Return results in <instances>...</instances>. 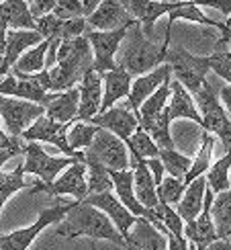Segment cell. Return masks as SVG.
Wrapping results in <instances>:
<instances>
[{
    "instance_id": "6da1fadb",
    "label": "cell",
    "mask_w": 231,
    "mask_h": 250,
    "mask_svg": "<svg viewBox=\"0 0 231 250\" xmlns=\"http://www.w3.org/2000/svg\"><path fill=\"white\" fill-rule=\"evenodd\" d=\"M172 41V29L166 27V35L162 43H154L145 37L143 29L139 23L129 27L127 37L121 43L119 49V66L125 68L131 76H145L166 64L168 49H170Z\"/></svg>"
},
{
    "instance_id": "7a4b0ae2",
    "label": "cell",
    "mask_w": 231,
    "mask_h": 250,
    "mask_svg": "<svg viewBox=\"0 0 231 250\" xmlns=\"http://www.w3.org/2000/svg\"><path fill=\"white\" fill-rule=\"evenodd\" d=\"M90 70H94V54L86 35L74 41H61L58 49V66L49 72L51 92H66L80 86Z\"/></svg>"
},
{
    "instance_id": "3957f363",
    "label": "cell",
    "mask_w": 231,
    "mask_h": 250,
    "mask_svg": "<svg viewBox=\"0 0 231 250\" xmlns=\"http://www.w3.org/2000/svg\"><path fill=\"white\" fill-rule=\"evenodd\" d=\"M58 236L61 238H80L86 236L90 240H109L117 246L129 250L125 238L119 234L115 224L109 220V215L92 207L88 203H78L61 224H58Z\"/></svg>"
},
{
    "instance_id": "277c9868",
    "label": "cell",
    "mask_w": 231,
    "mask_h": 250,
    "mask_svg": "<svg viewBox=\"0 0 231 250\" xmlns=\"http://www.w3.org/2000/svg\"><path fill=\"white\" fill-rule=\"evenodd\" d=\"M166 64L172 68L174 80H178L180 84L194 97L198 90L205 86V82L209 80V72H211V56H194L182 45H170L168 49Z\"/></svg>"
},
{
    "instance_id": "5b68a950",
    "label": "cell",
    "mask_w": 231,
    "mask_h": 250,
    "mask_svg": "<svg viewBox=\"0 0 231 250\" xmlns=\"http://www.w3.org/2000/svg\"><path fill=\"white\" fill-rule=\"evenodd\" d=\"M221 86L223 84H215V82L207 80L205 86L192 99L203 117V129L209 133H215L223 142L225 150H231V117H227V111L221 99H219Z\"/></svg>"
},
{
    "instance_id": "8992f818",
    "label": "cell",
    "mask_w": 231,
    "mask_h": 250,
    "mask_svg": "<svg viewBox=\"0 0 231 250\" xmlns=\"http://www.w3.org/2000/svg\"><path fill=\"white\" fill-rule=\"evenodd\" d=\"M80 201H64V203H56L43 209L37 220L27 226L20 228V230H15L10 234H0V250H27L31 244H33L35 238L45 230L51 224H61L68 217V213L74 209Z\"/></svg>"
},
{
    "instance_id": "52a82bcc",
    "label": "cell",
    "mask_w": 231,
    "mask_h": 250,
    "mask_svg": "<svg viewBox=\"0 0 231 250\" xmlns=\"http://www.w3.org/2000/svg\"><path fill=\"white\" fill-rule=\"evenodd\" d=\"M84 158L102 164L109 172H121V170H129L131 154H129L127 144L121 138L98 127V133L94 138L92 146L84 152Z\"/></svg>"
},
{
    "instance_id": "ba28073f",
    "label": "cell",
    "mask_w": 231,
    "mask_h": 250,
    "mask_svg": "<svg viewBox=\"0 0 231 250\" xmlns=\"http://www.w3.org/2000/svg\"><path fill=\"white\" fill-rule=\"evenodd\" d=\"M74 162H80V160L68 158V156H58L56 158V156H49L39 142H27L23 170H25V174L37 176L43 185H51Z\"/></svg>"
},
{
    "instance_id": "9c48e42d",
    "label": "cell",
    "mask_w": 231,
    "mask_h": 250,
    "mask_svg": "<svg viewBox=\"0 0 231 250\" xmlns=\"http://www.w3.org/2000/svg\"><path fill=\"white\" fill-rule=\"evenodd\" d=\"M43 115L45 107L0 95V119H2L4 129L10 138H23V133Z\"/></svg>"
},
{
    "instance_id": "30bf717a",
    "label": "cell",
    "mask_w": 231,
    "mask_h": 250,
    "mask_svg": "<svg viewBox=\"0 0 231 250\" xmlns=\"http://www.w3.org/2000/svg\"><path fill=\"white\" fill-rule=\"evenodd\" d=\"M33 193H47L49 197L70 195L76 201L88 199V168L84 162H74L68 170L61 172L51 185H43L39 179L33 181Z\"/></svg>"
},
{
    "instance_id": "8fae6325",
    "label": "cell",
    "mask_w": 231,
    "mask_h": 250,
    "mask_svg": "<svg viewBox=\"0 0 231 250\" xmlns=\"http://www.w3.org/2000/svg\"><path fill=\"white\" fill-rule=\"evenodd\" d=\"M74 123H58L54 119H49L47 115H43L23 133V140L25 142L51 144V146H56L59 152H64V156H68V158H76V160L84 162V152H74L68 144V131Z\"/></svg>"
},
{
    "instance_id": "7c38bea8",
    "label": "cell",
    "mask_w": 231,
    "mask_h": 250,
    "mask_svg": "<svg viewBox=\"0 0 231 250\" xmlns=\"http://www.w3.org/2000/svg\"><path fill=\"white\" fill-rule=\"evenodd\" d=\"M129 29H121V31H94L88 29L86 31V39L90 41L92 54H94V72L98 74H107V72L115 70V58H117L121 43L127 37Z\"/></svg>"
},
{
    "instance_id": "4fadbf2b",
    "label": "cell",
    "mask_w": 231,
    "mask_h": 250,
    "mask_svg": "<svg viewBox=\"0 0 231 250\" xmlns=\"http://www.w3.org/2000/svg\"><path fill=\"white\" fill-rule=\"evenodd\" d=\"M84 203H88V205L96 207V209H100V211L107 213L109 220L115 224V228H117L119 234L125 238V242H127L131 228L135 226V222H137L139 217H135V215L127 209V207H125V205L117 199V195H113V191L100 193V195H90ZM127 246H129V244H127Z\"/></svg>"
},
{
    "instance_id": "5bb4252c",
    "label": "cell",
    "mask_w": 231,
    "mask_h": 250,
    "mask_svg": "<svg viewBox=\"0 0 231 250\" xmlns=\"http://www.w3.org/2000/svg\"><path fill=\"white\" fill-rule=\"evenodd\" d=\"M213 201H215V193L207 189L205 207L201 215L196 217V222L184 224V236L191 240V244L196 246V250H207L213 242H217V230L213 222Z\"/></svg>"
},
{
    "instance_id": "9a60e30c",
    "label": "cell",
    "mask_w": 231,
    "mask_h": 250,
    "mask_svg": "<svg viewBox=\"0 0 231 250\" xmlns=\"http://www.w3.org/2000/svg\"><path fill=\"white\" fill-rule=\"evenodd\" d=\"M88 29L94 31H121L133 27L137 21L133 19V15L127 10L123 2H100L96 13L86 19Z\"/></svg>"
},
{
    "instance_id": "2e32d148",
    "label": "cell",
    "mask_w": 231,
    "mask_h": 250,
    "mask_svg": "<svg viewBox=\"0 0 231 250\" xmlns=\"http://www.w3.org/2000/svg\"><path fill=\"white\" fill-rule=\"evenodd\" d=\"M88 123L96 125L100 129H107L115 133L117 138H121L125 144H129L131 135L139 129V119L135 117V113L129 107H113L107 113H100Z\"/></svg>"
},
{
    "instance_id": "e0dca14e",
    "label": "cell",
    "mask_w": 231,
    "mask_h": 250,
    "mask_svg": "<svg viewBox=\"0 0 231 250\" xmlns=\"http://www.w3.org/2000/svg\"><path fill=\"white\" fill-rule=\"evenodd\" d=\"M43 35L39 31H8L6 35V54L0 66V80L6 78L13 72L15 64L23 58L29 49H33L37 45L43 43Z\"/></svg>"
},
{
    "instance_id": "ac0fdd59",
    "label": "cell",
    "mask_w": 231,
    "mask_h": 250,
    "mask_svg": "<svg viewBox=\"0 0 231 250\" xmlns=\"http://www.w3.org/2000/svg\"><path fill=\"white\" fill-rule=\"evenodd\" d=\"M80 109H78V121L88 123L100 113L102 107V97H104V86H102V76L98 72L90 70L84 80L80 82Z\"/></svg>"
},
{
    "instance_id": "d6986e66",
    "label": "cell",
    "mask_w": 231,
    "mask_h": 250,
    "mask_svg": "<svg viewBox=\"0 0 231 250\" xmlns=\"http://www.w3.org/2000/svg\"><path fill=\"white\" fill-rule=\"evenodd\" d=\"M170 76H172V68L168 64H164L160 68H155L154 72H150V74L135 78L133 86H131V95H129V109L133 113H137L139 107L154 95V92H157L164 84L170 82Z\"/></svg>"
},
{
    "instance_id": "ffe728a7",
    "label": "cell",
    "mask_w": 231,
    "mask_h": 250,
    "mask_svg": "<svg viewBox=\"0 0 231 250\" xmlns=\"http://www.w3.org/2000/svg\"><path fill=\"white\" fill-rule=\"evenodd\" d=\"M131 164H133V187H135V195H137L139 203L145 209L154 211L160 199H157V185L152 176V170L148 166V160L139 158L137 154H131Z\"/></svg>"
},
{
    "instance_id": "44dd1931",
    "label": "cell",
    "mask_w": 231,
    "mask_h": 250,
    "mask_svg": "<svg viewBox=\"0 0 231 250\" xmlns=\"http://www.w3.org/2000/svg\"><path fill=\"white\" fill-rule=\"evenodd\" d=\"M102 86H104V97H102V107L100 113H107L113 109L121 99H129L131 86H133V76L125 68L117 64V68L102 74ZM98 113V115H100Z\"/></svg>"
},
{
    "instance_id": "7402d4cb",
    "label": "cell",
    "mask_w": 231,
    "mask_h": 250,
    "mask_svg": "<svg viewBox=\"0 0 231 250\" xmlns=\"http://www.w3.org/2000/svg\"><path fill=\"white\" fill-rule=\"evenodd\" d=\"M127 6V10L133 15V19L141 25L145 37H150L154 33L155 21L162 15H170L178 8L180 2H152V0H133V2H123Z\"/></svg>"
},
{
    "instance_id": "603a6c76",
    "label": "cell",
    "mask_w": 231,
    "mask_h": 250,
    "mask_svg": "<svg viewBox=\"0 0 231 250\" xmlns=\"http://www.w3.org/2000/svg\"><path fill=\"white\" fill-rule=\"evenodd\" d=\"M127 244L129 250H168V236L162 234L145 217H139L131 228Z\"/></svg>"
},
{
    "instance_id": "cb8c5ba5",
    "label": "cell",
    "mask_w": 231,
    "mask_h": 250,
    "mask_svg": "<svg viewBox=\"0 0 231 250\" xmlns=\"http://www.w3.org/2000/svg\"><path fill=\"white\" fill-rule=\"evenodd\" d=\"M170 90H172L170 103H168V107H166L168 115H170V121L191 119V121L198 123L203 127V117H201V113H198V107H196V103H194L191 92H188L178 80L170 82Z\"/></svg>"
},
{
    "instance_id": "d4e9b609",
    "label": "cell",
    "mask_w": 231,
    "mask_h": 250,
    "mask_svg": "<svg viewBox=\"0 0 231 250\" xmlns=\"http://www.w3.org/2000/svg\"><path fill=\"white\" fill-rule=\"evenodd\" d=\"M209 189V183H207V174L196 179L194 183H191L186 187V193L182 197V201L176 205V213L182 217L184 224H192L196 222V217L201 215L203 207H205V195Z\"/></svg>"
},
{
    "instance_id": "484cf974",
    "label": "cell",
    "mask_w": 231,
    "mask_h": 250,
    "mask_svg": "<svg viewBox=\"0 0 231 250\" xmlns=\"http://www.w3.org/2000/svg\"><path fill=\"white\" fill-rule=\"evenodd\" d=\"M80 109V88H72L66 92H56L54 101L45 107V115L58 123H74L78 119Z\"/></svg>"
},
{
    "instance_id": "4316f807",
    "label": "cell",
    "mask_w": 231,
    "mask_h": 250,
    "mask_svg": "<svg viewBox=\"0 0 231 250\" xmlns=\"http://www.w3.org/2000/svg\"><path fill=\"white\" fill-rule=\"evenodd\" d=\"M0 23L8 31H37V23L29 10V2L23 0H8L0 2Z\"/></svg>"
},
{
    "instance_id": "83f0119b",
    "label": "cell",
    "mask_w": 231,
    "mask_h": 250,
    "mask_svg": "<svg viewBox=\"0 0 231 250\" xmlns=\"http://www.w3.org/2000/svg\"><path fill=\"white\" fill-rule=\"evenodd\" d=\"M170 82H172V80H170ZM170 82H168V84H164L157 92H154V95L139 107V111L135 113V117L139 119V125H141L143 129L148 127V125H152V123L166 111L168 103H170V95H172Z\"/></svg>"
},
{
    "instance_id": "f1b7e54d",
    "label": "cell",
    "mask_w": 231,
    "mask_h": 250,
    "mask_svg": "<svg viewBox=\"0 0 231 250\" xmlns=\"http://www.w3.org/2000/svg\"><path fill=\"white\" fill-rule=\"evenodd\" d=\"M213 222L217 230V240H229L231 238V189L215 195Z\"/></svg>"
},
{
    "instance_id": "f546056e",
    "label": "cell",
    "mask_w": 231,
    "mask_h": 250,
    "mask_svg": "<svg viewBox=\"0 0 231 250\" xmlns=\"http://www.w3.org/2000/svg\"><path fill=\"white\" fill-rule=\"evenodd\" d=\"M51 41H43L41 45L29 49L27 54L20 58L15 68H13V74H25V76H35L41 74L45 70V58H47V49H49Z\"/></svg>"
},
{
    "instance_id": "4dcf8cb0",
    "label": "cell",
    "mask_w": 231,
    "mask_h": 250,
    "mask_svg": "<svg viewBox=\"0 0 231 250\" xmlns=\"http://www.w3.org/2000/svg\"><path fill=\"white\" fill-rule=\"evenodd\" d=\"M31 187L33 189V183L25 181V170H23V162H20L15 170L10 172H0V215H2V207L4 203L13 197L15 193Z\"/></svg>"
},
{
    "instance_id": "1f68e13d",
    "label": "cell",
    "mask_w": 231,
    "mask_h": 250,
    "mask_svg": "<svg viewBox=\"0 0 231 250\" xmlns=\"http://www.w3.org/2000/svg\"><path fill=\"white\" fill-rule=\"evenodd\" d=\"M213 133L209 131H203V142H201V148H198V156L194 158L192 162V168L191 172H188V176L184 179V185L188 187L191 183H194L196 179H201V176H205L209 172V168H211V154H213Z\"/></svg>"
},
{
    "instance_id": "d6a6232c",
    "label": "cell",
    "mask_w": 231,
    "mask_h": 250,
    "mask_svg": "<svg viewBox=\"0 0 231 250\" xmlns=\"http://www.w3.org/2000/svg\"><path fill=\"white\" fill-rule=\"evenodd\" d=\"M229 174H231V150H227L225 156H221L211 168L207 172V183H209V189H211L215 195L219 193H225L231 189V183H229Z\"/></svg>"
},
{
    "instance_id": "836d02e7",
    "label": "cell",
    "mask_w": 231,
    "mask_h": 250,
    "mask_svg": "<svg viewBox=\"0 0 231 250\" xmlns=\"http://www.w3.org/2000/svg\"><path fill=\"white\" fill-rule=\"evenodd\" d=\"M160 160L164 164V168L168 172V176H172V179H178L182 181L188 176L192 168V158H188V156L180 154L178 150H160Z\"/></svg>"
},
{
    "instance_id": "e575fe53",
    "label": "cell",
    "mask_w": 231,
    "mask_h": 250,
    "mask_svg": "<svg viewBox=\"0 0 231 250\" xmlns=\"http://www.w3.org/2000/svg\"><path fill=\"white\" fill-rule=\"evenodd\" d=\"M176 19H184V21H192V23H198V25H207V27H217V29H223V23L221 21H213V19H209L205 17V13L201 8H198L194 2H180L178 4V8L174 10V13L168 15V25L166 27H170L174 25V21Z\"/></svg>"
},
{
    "instance_id": "d590c367",
    "label": "cell",
    "mask_w": 231,
    "mask_h": 250,
    "mask_svg": "<svg viewBox=\"0 0 231 250\" xmlns=\"http://www.w3.org/2000/svg\"><path fill=\"white\" fill-rule=\"evenodd\" d=\"M84 164H86V168H88V197L113 191L111 172L104 168L102 164L94 162V160H86V158H84Z\"/></svg>"
},
{
    "instance_id": "8d00e7d4",
    "label": "cell",
    "mask_w": 231,
    "mask_h": 250,
    "mask_svg": "<svg viewBox=\"0 0 231 250\" xmlns=\"http://www.w3.org/2000/svg\"><path fill=\"white\" fill-rule=\"evenodd\" d=\"M96 133H98L96 125L84 123V121L74 123L70 127V131H68V144H70V148L74 150V152H86L90 146H92L94 138H96Z\"/></svg>"
},
{
    "instance_id": "74e56055",
    "label": "cell",
    "mask_w": 231,
    "mask_h": 250,
    "mask_svg": "<svg viewBox=\"0 0 231 250\" xmlns=\"http://www.w3.org/2000/svg\"><path fill=\"white\" fill-rule=\"evenodd\" d=\"M127 148H129V154H137L139 158H145V160L160 158V148H157L155 142L152 140V135L145 131L141 125H139V129L131 135Z\"/></svg>"
},
{
    "instance_id": "f35d334b",
    "label": "cell",
    "mask_w": 231,
    "mask_h": 250,
    "mask_svg": "<svg viewBox=\"0 0 231 250\" xmlns=\"http://www.w3.org/2000/svg\"><path fill=\"white\" fill-rule=\"evenodd\" d=\"M186 193V185L172 176H164L162 185H157V199L166 205H178L182 201V197Z\"/></svg>"
},
{
    "instance_id": "ab89813d",
    "label": "cell",
    "mask_w": 231,
    "mask_h": 250,
    "mask_svg": "<svg viewBox=\"0 0 231 250\" xmlns=\"http://www.w3.org/2000/svg\"><path fill=\"white\" fill-rule=\"evenodd\" d=\"M35 23H37V31L43 35L45 41H54V39H59L61 29H64L66 21H61L59 17H56L54 13H51V15L43 17V19L35 21Z\"/></svg>"
},
{
    "instance_id": "60d3db41",
    "label": "cell",
    "mask_w": 231,
    "mask_h": 250,
    "mask_svg": "<svg viewBox=\"0 0 231 250\" xmlns=\"http://www.w3.org/2000/svg\"><path fill=\"white\" fill-rule=\"evenodd\" d=\"M211 70L231 86V51H215L211 54Z\"/></svg>"
},
{
    "instance_id": "b9f144b4",
    "label": "cell",
    "mask_w": 231,
    "mask_h": 250,
    "mask_svg": "<svg viewBox=\"0 0 231 250\" xmlns=\"http://www.w3.org/2000/svg\"><path fill=\"white\" fill-rule=\"evenodd\" d=\"M56 6H58V0H47V2L45 0H37V2L29 4V10H31V15H33V19L39 21V19H43V17L54 13Z\"/></svg>"
},
{
    "instance_id": "7bdbcfd3",
    "label": "cell",
    "mask_w": 231,
    "mask_h": 250,
    "mask_svg": "<svg viewBox=\"0 0 231 250\" xmlns=\"http://www.w3.org/2000/svg\"><path fill=\"white\" fill-rule=\"evenodd\" d=\"M25 148H27V142L23 138H10L0 127V150H17L20 154H25Z\"/></svg>"
},
{
    "instance_id": "ee69618b",
    "label": "cell",
    "mask_w": 231,
    "mask_h": 250,
    "mask_svg": "<svg viewBox=\"0 0 231 250\" xmlns=\"http://www.w3.org/2000/svg\"><path fill=\"white\" fill-rule=\"evenodd\" d=\"M198 8H213V10H219L225 19L231 17V2H194Z\"/></svg>"
},
{
    "instance_id": "f6af8a7d",
    "label": "cell",
    "mask_w": 231,
    "mask_h": 250,
    "mask_svg": "<svg viewBox=\"0 0 231 250\" xmlns=\"http://www.w3.org/2000/svg\"><path fill=\"white\" fill-rule=\"evenodd\" d=\"M148 166H150V170H152V176H154L155 185H162V181H164V172H166V168H164L162 160H160V158L148 160Z\"/></svg>"
},
{
    "instance_id": "bcb514c9",
    "label": "cell",
    "mask_w": 231,
    "mask_h": 250,
    "mask_svg": "<svg viewBox=\"0 0 231 250\" xmlns=\"http://www.w3.org/2000/svg\"><path fill=\"white\" fill-rule=\"evenodd\" d=\"M168 250H188V240H186V236H174L168 232Z\"/></svg>"
},
{
    "instance_id": "7dc6e473",
    "label": "cell",
    "mask_w": 231,
    "mask_h": 250,
    "mask_svg": "<svg viewBox=\"0 0 231 250\" xmlns=\"http://www.w3.org/2000/svg\"><path fill=\"white\" fill-rule=\"evenodd\" d=\"M219 99H221V103H223L225 111H227L229 115H231V86L223 84V86H221V90H219Z\"/></svg>"
},
{
    "instance_id": "c3c4849f",
    "label": "cell",
    "mask_w": 231,
    "mask_h": 250,
    "mask_svg": "<svg viewBox=\"0 0 231 250\" xmlns=\"http://www.w3.org/2000/svg\"><path fill=\"white\" fill-rule=\"evenodd\" d=\"M6 35H8V27L0 23V66H2V60L6 54Z\"/></svg>"
},
{
    "instance_id": "681fc988",
    "label": "cell",
    "mask_w": 231,
    "mask_h": 250,
    "mask_svg": "<svg viewBox=\"0 0 231 250\" xmlns=\"http://www.w3.org/2000/svg\"><path fill=\"white\" fill-rule=\"evenodd\" d=\"M15 156H20V152H17V150H0V168H2L8 160H13Z\"/></svg>"
},
{
    "instance_id": "f907efd6",
    "label": "cell",
    "mask_w": 231,
    "mask_h": 250,
    "mask_svg": "<svg viewBox=\"0 0 231 250\" xmlns=\"http://www.w3.org/2000/svg\"><path fill=\"white\" fill-rule=\"evenodd\" d=\"M207 250H231V238H229V240H217V242H213L211 246H209Z\"/></svg>"
},
{
    "instance_id": "816d5d0a",
    "label": "cell",
    "mask_w": 231,
    "mask_h": 250,
    "mask_svg": "<svg viewBox=\"0 0 231 250\" xmlns=\"http://www.w3.org/2000/svg\"><path fill=\"white\" fill-rule=\"evenodd\" d=\"M229 51H231V41H229Z\"/></svg>"
},
{
    "instance_id": "f5cc1de1",
    "label": "cell",
    "mask_w": 231,
    "mask_h": 250,
    "mask_svg": "<svg viewBox=\"0 0 231 250\" xmlns=\"http://www.w3.org/2000/svg\"><path fill=\"white\" fill-rule=\"evenodd\" d=\"M229 183H231V174H229Z\"/></svg>"
}]
</instances>
